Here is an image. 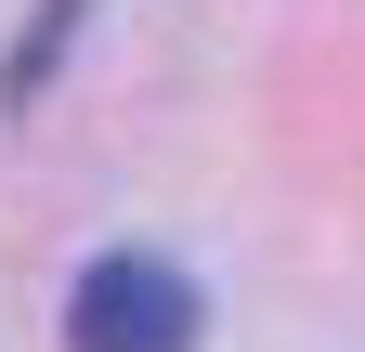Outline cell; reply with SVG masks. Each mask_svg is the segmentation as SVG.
Here are the masks:
<instances>
[{"label": "cell", "instance_id": "obj_1", "mask_svg": "<svg viewBox=\"0 0 365 352\" xmlns=\"http://www.w3.org/2000/svg\"><path fill=\"white\" fill-rule=\"evenodd\" d=\"M196 326H209V300L157 248H105L66 287V352H196Z\"/></svg>", "mask_w": 365, "mask_h": 352}]
</instances>
